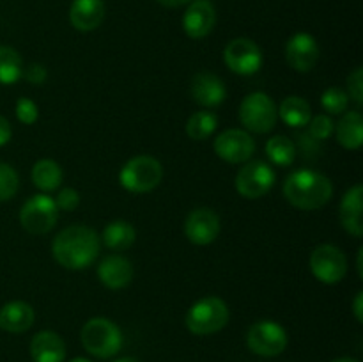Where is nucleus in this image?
<instances>
[{
  "label": "nucleus",
  "instance_id": "1",
  "mask_svg": "<svg viewBox=\"0 0 363 362\" xmlns=\"http://www.w3.org/2000/svg\"><path fill=\"white\" fill-rule=\"evenodd\" d=\"M53 258L67 270H84L99 254V236L87 226H69L60 231L52 243Z\"/></svg>",
  "mask_w": 363,
  "mask_h": 362
},
{
  "label": "nucleus",
  "instance_id": "2",
  "mask_svg": "<svg viewBox=\"0 0 363 362\" xmlns=\"http://www.w3.org/2000/svg\"><path fill=\"white\" fill-rule=\"evenodd\" d=\"M333 185L325 174L301 169L289 174L284 183V195L298 209H318L332 199Z\"/></svg>",
  "mask_w": 363,
  "mask_h": 362
},
{
  "label": "nucleus",
  "instance_id": "3",
  "mask_svg": "<svg viewBox=\"0 0 363 362\" xmlns=\"http://www.w3.org/2000/svg\"><path fill=\"white\" fill-rule=\"evenodd\" d=\"M82 344L98 358H110L119 353L123 346V334L119 327L106 318H92L82 327Z\"/></svg>",
  "mask_w": 363,
  "mask_h": 362
},
{
  "label": "nucleus",
  "instance_id": "4",
  "mask_svg": "<svg viewBox=\"0 0 363 362\" xmlns=\"http://www.w3.org/2000/svg\"><path fill=\"white\" fill-rule=\"evenodd\" d=\"M229 322V307L218 297H204L195 302L186 314V327L195 336H209L223 329Z\"/></svg>",
  "mask_w": 363,
  "mask_h": 362
},
{
  "label": "nucleus",
  "instance_id": "5",
  "mask_svg": "<svg viewBox=\"0 0 363 362\" xmlns=\"http://www.w3.org/2000/svg\"><path fill=\"white\" fill-rule=\"evenodd\" d=\"M163 177V167L156 158L147 155L128 160L119 172L121 187L133 194H147L155 190Z\"/></svg>",
  "mask_w": 363,
  "mask_h": 362
},
{
  "label": "nucleus",
  "instance_id": "6",
  "mask_svg": "<svg viewBox=\"0 0 363 362\" xmlns=\"http://www.w3.org/2000/svg\"><path fill=\"white\" fill-rule=\"evenodd\" d=\"M277 105L266 92H252L240 106V119L247 130L254 133H268L275 128Z\"/></svg>",
  "mask_w": 363,
  "mask_h": 362
},
{
  "label": "nucleus",
  "instance_id": "7",
  "mask_svg": "<svg viewBox=\"0 0 363 362\" xmlns=\"http://www.w3.org/2000/svg\"><path fill=\"white\" fill-rule=\"evenodd\" d=\"M59 208L55 199L46 194H38L28 199L20 209V224L27 233L46 234L55 227Z\"/></svg>",
  "mask_w": 363,
  "mask_h": 362
},
{
  "label": "nucleus",
  "instance_id": "8",
  "mask_svg": "<svg viewBox=\"0 0 363 362\" xmlns=\"http://www.w3.org/2000/svg\"><path fill=\"white\" fill-rule=\"evenodd\" d=\"M275 185V170L269 163L254 160L245 162L236 174V190L245 199H259L268 194Z\"/></svg>",
  "mask_w": 363,
  "mask_h": 362
},
{
  "label": "nucleus",
  "instance_id": "9",
  "mask_svg": "<svg viewBox=\"0 0 363 362\" xmlns=\"http://www.w3.org/2000/svg\"><path fill=\"white\" fill-rule=\"evenodd\" d=\"M247 344L254 353L262 357L280 355L287 346V334L282 325L272 319L254 323L247 332Z\"/></svg>",
  "mask_w": 363,
  "mask_h": 362
},
{
  "label": "nucleus",
  "instance_id": "10",
  "mask_svg": "<svg viewBox=\"0 0 363 362\" xmlns=\"http://www.w3.org/2000/svg\"><path fill=\"white\" fill-rule=\"evenodd\" d=\"M311 270L323 284H337L347 272L346 256L335 245H319L311 254Z\"/></svg>",
  "mask_w": 363,
  "mask_h": 362
},
{
  "label": "nucleus",
  "instance_id": "11",
  "mask_svg": "<svg viewBox=\"0 0 363 362\" xmlns=\"http://www.w3.org/2000/svg\"><path fill=\"white\" fill-rule=\"evenodd\" d=\"M223 59L230 71L243 77L257 73L262 66L261 48L248 38L233 39L223 52Z\"/></svg>",
  "mask_w": 363,
  "mask_h": 362
},
{
  "label": "nucleus",
  "instance_id": "12",
  "mask_svg": "<svg viewBox=\"0 0 363 362\" xmlns=\"http://www.w3.org/2000/svg\"><path fill=\"white\" fill-rule=\"evenodd\" d=\"M255 151V142L250 133L245 130H230L222 131L215 138V153L222 160L229 163H245L250 160Z\"/></svg>",
  "mask_w": 363,
  "mask_h": 362
},
{
  "label": "nucleus",
  "instance_id": "13",
  "mask_svg": "<svg viewBox=\"0 0 363 362\" xmlns=\"http://www.w3.org/2000/svg\"><path fill=\"white\" fill-rule=\"evenodd\" d=\"M286 59L289 66L300 73L311 71L319 59V45L314 35L307 32H298L291 35L286 46Z\"/></svg>",
  "mask_w": 363,
  "mask_h": 362
},
{
  "label": "nucleus",
  "instance_id": "14",
  "mask_svg": "<svg viewBox=\"0 0 363 362\" xmlns=\"http://www.w3.org/2000/svg\"><path fill=\"white\" fill-rule=\"evenodd\" d=\"M186 238L195 245H209L218 238L220 219L213 209L197 208L188 215L184 222Z\"/></svg>",
  "mask_w": 363,
  "mask_h": 362
},
{
  "label": "nucleus",
  "instance_id": "15",
  "mask_svg": "<svg viewBox=\"0 0 363 362\" xmlns=\"http://www.w3.org/2000/svg\"><path fill=\"white\" fill-rule=\"evenodd\" d=\"M216 23V11L209 0H191L183 16V28L188 38L202 39L211 34Z\"/></svg>",
  "mask_w": 363,
  "mask_h": 362
},
{
  "label": "nucleus",
  "instance_id": "16",
  "mask_svg": "<svg viewBox=\"0 0 363 362\" xmlns=\"http://www.w3.org/2000/svg\"><path fill=\"white\" fill-rule=\"evenodd\" d=\"M190 92L191 98L206 109L222 105L227 98V89L222 78L216 77L215 73H208V71L197 73L191 78Z\"/></svg>",
  "mask_w": 363,
  "mask_h": 362
},
{
  "label": "nucleus",
  "instance_id": "17",
  "mask_svg": "<svg viewBox=\"0 0 363 362\" xmlns=\"http://www.w3.org/2000/svg\"><path fill=\"white\" fill-rule=\"evenodd\" d=\"M106 7L103 0H73L69 7V21L77 31L91 32L103 23Z\"/></svg>",
  "mask_w": 363,
  "mask_h": 362
},
{
  "label": "nucleus",
  "instance_id": "18",
  "mask_svg": "<svg viewBox=\"0 0 363 362\" xmlns=\"http://www.w3.org/2000/svg\"><path fill=\"white\" fill-rule=\"evenodd\" d=\"M98 277L108 290H123L133 279V266L123 256H108L99 263Z\"/></svg>",
  "mask_w": 363,
  "mask_h": 362
},
{
  "label": "nucleus",
  "instance_id": "19",
  "mask_svg": "<svg viewBox=\"0 0 363 362\" xmlns=\"http://www.w3.org/2000/svg\"><path fill=\"white\" fill-rule=\"evenodd\" d=\"M30 355L34 362H64L66 344L57 332L41 330L32 337Z\"/></svg>",
  "mask_w": 363,
  "mask_h": 362
},
{
  "label": "nucleus",
  "instance_id": "20",
  "mask_svg": "<svg viewBox=\"0 0 363 362\" xmlns=\"http://www.w3.org/2000/svg\"><path fill=\"white\" fill-rule=\"evenodd\" d=\"M35 312L30 304L23 300L7 302L0 309V329L11 334H21L32 327Z\"/></svg>",
  "mask_w": 363,
  "mask_h": 362
},
{
  "label": "nucleus",
  "instance_id": "21",
  "mask_svg": "<svg viewBox=\"0 0 363 362\" xmlns=\"http://www.w3.org/2000/svg\"><path fill=\"white\" fill-rule=\"evenodd\" d=\"M362 202H363V187L354 185L353 188L346 192L342 202H340V222L344 229L353 236L360 238L363 234L362 222Z\"/></svg>",
  "mask_w": 363,
  "mask_h": 362
},
{
  "label": "nucleus",
  "instance_id": "22",
  "mask_svg": "<svg viewBox=\"0 0 363 362\" xmlns=\"http://www.w3.org/2000/svg\"><path fill=\"white\" fill-rule=\"evenodd\" d=\"M337 141L346 149H358L363 142V117L360 112L344 114L342 119L339 121L337 128Z\"/></svg>",
  "mask_w": 363,
  "mask_h": 362
},
{
  "label": "nucleus",
  "instance_id": "23",
  "mask_svg": "<svg viewBox=\"0 0 363 362\" xmlns=\"http://www.w3.org/2000/svg\"><path fill=\"white\" fill-rule=\"evenodd\" d=\"M277 112H279L280 119L291 128L307 126L311 121V105L307 99L300 98V96H287L286 99H282Z\"/></svg>",
  "mask_w": 363,
  "mask_h": 362
},
{
  "label": "nucleus",
  "instance_id": "24",
  "mask_svg": "<svg viewBox=\"0 0 363 362\" xmlns=\"http://www.w3.org/2000/svg\"><path fill=\"white\" fill-rule=\"evenodd\" d=\"M103 243L112 251H126L135 243V227L126 220H113L103 229Z\"/></svg>",
  "mask_w": 363,
  "mask_h": 362
},
{
  "label": "nucleus",
  "instance_id": "25",
  "mask_svg": "<svg viewBox=\"0 0 363 362\" xmlns=\"http://www.w3.org/2000/svg\"><path fill=\"white\" fill-rule=\"evenodd\" d=\"M32 181L43 192H52L62 183V169L55 160H39L32 167Z\"/></svg>",
  "mask_w": 363,
  "mask_h": 362
},
{
  "label": "nucleus",
  "instance_id": "26",
  "mask_svg": "<svg viewBox=\"0 0 363 362\" xmlns=\"http://www.w3.org/2000/svg\"><path fill=\"white\" fill-rule=\"evenodd\" d=\"M23 75V60L11 46L0 45V84L13 85Z\"/></svg>",
  "mask_w": 363,
  "mask_h": 362
},
{
  "label": "nucleus",
  "instance_id": "27",
  "mask_svg": "<svg viewBox=\"0 0 363 362\" xmlns=\"http://www.w3.org/2000/svg\"><path fill=\"white\" fill-rule=\"evenodd\" d=\"M266 155L275 165L289 167L296 158V146L286 135H277L266 142Z\"/></svg>",
  "mask_w": 363,
  "mask_h": 362
},
{
  "label": "nucleus",
  "instance_id": "28",
  "mask_svg": "<svg viewBox=\"0 0 363 362\" xmlns=\"http://www.w3.org/2000/svg\"><path fill=\"white\" fill-rule=\"evenodd\" d=\"M216 126H218V119H216L215 114L201 110V112H195L194 116H190L186 123V133L194 141H206L215 133Z\"/></svg>",
  "mask_w": 363,
  "mask_h": 362
},
{
  "label": "nucleus",
  "instance_id": "29",
  "mask_svg": "<svg viewBox=\"0 0 363 362\" xmlns=\"http://www.w3.org/2000/svg\"><path fill=\"white\" fill-rule=\"evenodd\" d=\"M350 96L340 87H328L321 96V105L330 114H342L347 109Z\"/></svg>",
  "mask_w": 363,
  "mask_h": 362
},
{
  "label": "nucleus",
  "instance_id": "30",
  "mask_svg": "<svg viewBox=\"0 0 363 362\" xmlns=\"http://www.w3.org/2000/svg\"><path fill=\"white\" fill-rule=\"evenodd\" d=\"M18 174L7 163L0 162V201H9L18 192Z\"/></svg>",
  "mask_w": 363,
  "mask_h": 362
},
{
  "label": "nucleus",
  "instance_id": "31",
  "mask_svg": "<svg viewBox=\"0 0 363 362\" xmlns=\"http://www.w3.org/2000/svg\"><path fill=\"white\" fill-rule=\"evenodd\" d=\"M333 130H335L333 121L330 119L328 116H323V114H319V116L312 117V119L308 121V135L318 142L326 141V138L332 137Z\"/></svg>",
  "mask_w": 363,
  "mask_h": 362
},
{
  "label": "nucleus",
  "instance_id": "32",
  "mask_svg": "<svg viewBox=\"0 0 363 362\" xmlns=\"http://www.w3.org/2000/svg\"><path fill=\"white\" fill-rule=\"evenodd\" d=\"M16 117L23 124H34L39 117V109L32 99L20 98L16 102Z\"/></svg>",
  "mask_w": 363,
  "mask_h": 362
},
{
  "label": "nucleus",
  "instance_id": "33",
  "mask_svg": "<svg viewBox=\"0 0 363 362\" xmlns=\"http://www.w3.org/2000/svg\"><path fill=\"white\" fill-rule=\"evenodd\" d=\"M347 96L357 103L358 106L363 105V70L362 67H357L353 73L347 77Z\"/></svg>",
  "mask_w": 363,
  "mask_h": 362
},
{
  "label": "nucleus",
  "instance_id": "34",
  "mask_svg": "<svg viewBox=\"0 0 363 362\" xmlns=\"http://www.w3.org/2000/svg\"><path fill=\"white\" fill-rule=\"evenodd\" d=\"M55 204L59 209H64V212H73L77 209V206L80 204V194H78L74 188H62L59 192L55 199Z\"/></svg>",
  "mask_w": 363,
  "mask_h": 362
},
{
  "label": "nucleus",
  "instance_id": "35",
  "mask_svg": "<svg viewBox=\"0 0 363 362\" xmlns=\"http://www.w3.org/2000/svg\"><path fill=\"white\" fill-rule=\"evenodd\" d=\"M46 67L43 66V64H30V66L25 70V78H27L28 82H30L32 85H41L45 84L46 80Z\"/></svg>",
  "mask_w": 363,
  "mask_h": 362
},
{
  "label": "nucleus",
  "instance_id": "36",
  "mask_svg": "<svg viewBox=\"0 0 363 362\" xmlns=\"http://www.w3.org/2000/svg\"><path fill=\"white\" fill-rule=\"evenodd\" d=\"M11 135H13V128H11L9 121L4 116H0V148L11 141Z\"/></svg>",
  "mask_w": 363,
  "mask_h": 362
},
{
  "label": "nucleus",
  "instance_id": "37",
  "mask_svg": "<svg viewBox=\"0 0 363 362\" xmlns=\"http://www.w3.org/2000/svg\"><path fill=\"white\" fill-rule=\"evenodd\" d=\"M353 312H354V316H357L358 322L362 323L363 322V293H362V291L357 295V298H354Z\"/></svg>",
  "mask_w": 363,
  "mask_h": 362
},
{
  "label": "nucleus",
  "instance_id": "38",
  "mask_svg": "<svg viewBox=\"0 0 363 362\" xmlns=\"http://www.w3.org/2000/svg\"><path fill=\"white\" fill-rule=\"evenodd\" d=\"M158 2L162 4V6L174 9V7H181V6H184V4H190L191 0H158Z\"/></svg>",
  "mask_w": 363,
  "mask_h": 362
},
{
  "label": "nucleus",
  "instance_id": "39",
  "mask_svg": "<svg viewBox=\"0 0 363 362\" xmlns=\"http://www.w3.org/2000/svg\"><path fill=\"white\" fill-rule=\"evenodd\" d=\"M362 254H363V251L360 248V254H358V273H360V277L363 275V270H362Z\"/></svg>",
  "mask_w": 363,
  "mask_h": 362
},
{
  "label": "nucleus",
  "instance_id": "40",
  "mask_svg": "<svg viewBox=\"0 0 363 362\" xmlns=\"http://www.w3.org/2000/svg\"><path fill=\"white\" fill-rule=\"evenodd\" d=\"M332 362H358V361H354V358H347V357H342V358H335V361H332Z\"/></svg>",
  "mask_w": 363,
  "mask_h": 362
},
{
  "label": "nucleus",
  "instance_id": "41",
  "mask_svg": "<svg viewBox=\"0 0 363 362\" xmlns=\"http://www.w3.org/2000/svg\"><path fill=\"white\" fill-rule=\"evenodd\" d=\"M116 362H138V361L133 357H124V358H119V361H116Z\"/></svg>",
  "mask_w": 363,
  "mask_h": 362
},
{
  "label": "nucleus",
  "instance_id": "42",
  "mask_svg": "<svg viewBox=\"0 0 363 362\" xmlns=\"http://www.w3.org/2000/svg\"><path fill=\"white\" fill-rule=\"evenodd\" d=\"M69 362H92V361H89V358H84V357H77V358H71Z\"/></svg>",
  "mask_w": 363,
  "mask_h": 362
}]
</instances>
